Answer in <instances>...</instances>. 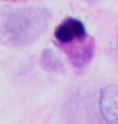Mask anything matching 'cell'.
<instances>
[{"instance_id":"3","label":"cell","mask_w":118,"mask_h":124,"mask_svg":"<svg viewBox=\"0 0 118 124\" xmlns=\"http://www.w3.org/2000/svg\"><path fill=\"white\" fill-rule=\"evenodd\" d=\"M99 104L104 119L109 124H118V86L110 85L103 89Z\"/></svg>"},{"instance_id":"2","label":"cell","mask_w":118,"mask_h":124,"mask_svg":"<svg viewBox=\"0 0 118 124\" xmlns=\"http://www.w3.org/2000/svg\"><path fill=\"white\" fill-rule=\"evenodd\" d=\"M54 36L55 44L74 68L83 69L91 62L95 53V41L79 19H66L56 28Z\"/></svg>"},{"instance_id":"6","label":"cell","mask_w":118,"mask_h":124,"mask_svg":"<svg viewBox=\"0 0 118 124\" xmlns=\"http://www.w3.org/2000/svg\"><path fill=\"white\" fill-rule=\"evenodd\" d=\"M3 1H11V2H16V1H19V0H3Z\"/></svg>"},{"instance_id":"1","label":"cell","mask_w":118,"mask_h":124,"mask_svg":"<svg viewBox=\"0 0 118 124\" xmlns=\"http://www.w3.org/2000/svg\"><path fill=\"white\" fill-rule=\"evenodd\" d=\"M52 15L37 5L6 9L0 12V43L23 47L36 41L47 30Z\"/></svg>"},{"instance_id":"4","label":"cell","mask_w":118,"mask_h":124,"mask_svg":"<svg viewBox=\"0 0 118 124\" xmlns=\"http://www.w3.org/2000/svg\"><path fill=\"white\" fill-rule=\"evenodd\" d=\"M41 64L44 69L54 73H62L65 66L54 51L52 49H44L41 55Z\"/></svg>"},{"instance_id":"5","label":"cell","mask_w":118,"mask_h":124,"mask_svg":"<svg viewBox=\"0 0 118 124\" xmlns=\"http://www.w3.org/2000/svg\"><path fill=\"white\" fill-rule=\"evenodd\" d=\"M85 1H87V2H90V3H94V2H99L100 0H85Z\"/></svg>"}]
</instances>
